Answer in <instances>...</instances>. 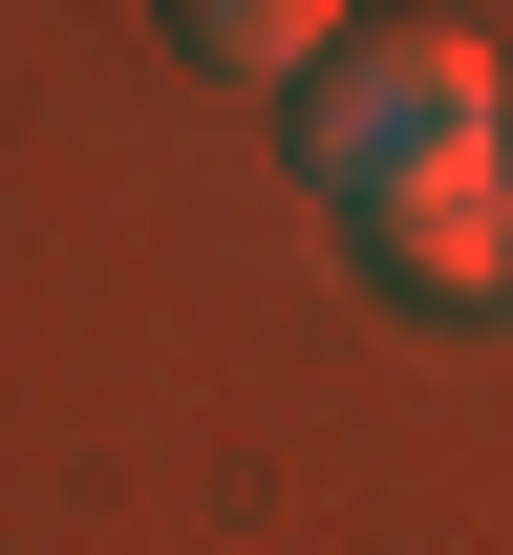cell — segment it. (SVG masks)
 Instances as JSON below:
<instances>
[{
    "label": "cell",
    "mask_w": 513,
    "mask_h": 555,
    "mask_svg": "<svg viewBox=\"0 0 513 555\" xmlns=\"http://www.w3.org/2000/svg\"><path fill=\"white\" fill-rule=\"evenodd\" d=\"M171 43H193V65H215V86H279V107H299V86H321V43H343V22H321V0H193Z\"/></svg>",
    "instance_id": "obj_3"
},
{
    "label": "cell",
    "mask_w": 513,
    "mask_h": 555,
    "mask_svg": "<svg viewBox=\"0 0 513 555\" xmlns=\"http://www.w3.org/2000/svg\"><path fill=\"white\" fill-rule=\"evenodd\" d=\"M364 278H385V299H428V321L513 299V171H471V193H407V214H364Z\"/></svg>",
    "instance_id": "obj_2"
},
{
    "label": "cell",
    "mask_w": 513,
    "mask_h": 555,
    "mask_svg": "<svg viewBox=\"0 0 513 555\" xmlns=\"http://www.w3.org/2000/svg\"><path fill=\"white\" fill-rule=\"evenodd\" d=\"M299 171L343 193V235L407 193H471V171H513V86L471 22H343L321 43V86H299Z\"/></svg>",
    "instance_id": "obj_1"
}]
</instances>
